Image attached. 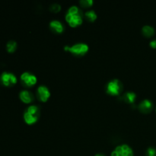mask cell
Listing matches in <instances>:
<instances>
[{"instance_id":"obj_19","label":"cell","mask_w":156,"mask_h":156,"mask_svg":"<svg viewBox=\"0 0 156 156\" xmlns=\"http://www.w3.org/2000/svg\"><path fill=\"white\" fill-rule=\"evenodd\" d=\"M149 46H150V47H152V49H156V39L151 41L150 43H149Z\"/></svg>"},{"instance_id":"obj_12","label":"cell","mask_w":156,"mask_h":156,"mask_svg":"<svg viewBox=\"0 0 156 156\" xmlns=\"http://www.w3.org/2000/svg\"><path fill=\"white\" fill-rule=\"evenodd\" d=\"M123 98L125 101V102L131 105V104L135 103L136 99V94L133 91H128V92L125 93Z\"/></svg>"},{"instance_id":"obj_11","label":"cell","mask_w":156,"mask_h":156,"mask_svg":"<svg viewBox=\"0 0 156 156\" xmlns=\"http://www.w3.org/2000/svg\"><path fill=\"white\" fill-rule=\"evenodd\" d=\"M19 98L21 101L24 104H30L33 101L34 96L27 90H23L19 93Z\"/></svg>"},{"instance_id":"obj_1","label":"cell","mask_w":156,"mask_h":156,"mask_svg":"<svg viewBox=\"0 0 156 156\" xmlns=\"http://www.w3.org/2000/svg\"><path fill=\"white\" fill-rule=\"evenodd\" d=\"M65 18L69 25L72 27L80 26L83 22L82 12L77 5H72L69 8Z\"/></svg>"},{"instance_id":"obj_2","label":"cell","mask_w":156,"mask_h":156,"mask_svg":"<svg viewBox=\"0 0 156 156\" xmlns=\"http://www.w3.org/2000/svg\"><path fill=\"white\" fill-rule=\"evenodd\" d=\"M40 116V109L37 105H30L24 112V120L27 125H33L37 122Z\"/></svg>"},{"instance_id":"obj_4","label":"cell","mask_w":156,"mask_h":156,"mask_svg":"<svg viewBox=\"0 0 156 156\" xmlns=\"http://www.w3.org/2000/svg\"><path fill=\"white\" fill-rule=\"evenodd\" d=\"M122 91V83L119 79H113L110 81L106 86V91L111 96H117Z\"/></svg>"},{"instance_id":"obj_8","label":"cell","mask_w":156,"mask_h":156,"mask_svg":"<svg viewBox=\"0 0 156 156\" xmlns=\"http://www.w3.org/2000/svg\"><path fill=\"white\" fill-rule=\"evenodd\" d=\"M50 89L46 85H40L37 88V97L41 102H47L50 97Z\"/></svg>"},{"instance_id":"obj_20","label":"cell","mask_w":156,"mask_h":156,"mask_svg":"<svg viewBox=\"0 0 156 156\" xmlns=\"http://www.w3.org/2000/svg\"><path fill=\"white\" fill-rule=\"evenodd\" d=\"M94 156H105V155H103V154H96Z\"/></svg>"},{"instance_id":"obj_14","label":"cell","mask_w":156,"mask_h":156,"mask_svg":"<svg viewBox=\"0 0 156 156\" xmlns=\"http://www.w3.org/2000/svg\"><path fill=\"white\" fill-rule=\"evenodd\" d=\"M85 16L87 19L89 21H95L98 18V15L96 14V12H94V10H89V11H87L85 13Z\"/></svg>"},{"instance_id":"obj_21","label":"cell","mask_w":156,"mask_h":156,"mask_svg":"<svg viewBox=\"0 0 156 156\" xmlns=\"http://www.w3.org/2000/svg\"><path fill=\"white\" fill-rule=\"evenodd\" d=\"M155 112H156V108H155Z\"/></svg>"},{"instance_id":"obj_10","label":"cell","mask_w":156,"mask_h":156,"mask_svg":"<svg viewBox=\"0 0 156 156\" xmlns=\"http://www.w3.org/2000/svg\"><path fill=\"white\" fill-rule=\"evenodd\" d=\"M50 28L53 31L56 32L57 34H62L64 31V25L61 21H58V20H53L50 22Z\"/></svg>"},{"instance_id":"obj_5","label":"cell","mask_w":156,"mask_h":156,"mask_svg":"<svg viewBox=\"0 0 156 156\" xmlns=\"http://www.w3.org/2000/svg\"><path fill=\"white\" fill-rule=\"evenodd\" d=\"M132 148L127 144H121L117 146L111 152V156H133Z\"/></svg>"},{"instance_id":"obj_6","label":"cell","mask_w":156,"mask_h":156,"mask_svg":"<svg viewBox=\"0 0 156 156\" xmlns=\"http://www.w3.org/2000/svg\"><path fill=\"white\" fill-rule=\"evenodd\" d=\"M17 77L12 73L4 72L0 76V82L6 87L12 86L17 83Z\"/></svg>"},{"instance_id":"obj_18","label":"cell","mask_w":156,"mask_h":156,"mask_svg":"<svg viewBox=\"0 0 156 156\" xmlns=\"http://www.w3.org/2000/svg\"><path fill=\"white\" fill-rule=\"evenodd\" d=\"M146 154V156H156V149L154 147H149Z\"/></svg>"},{"instance_id":"obj_9","label":"cell","mask_w":156,"mask_h":156,"mask_svg":"<svg viewBox=\"0 0 156 156\" xmlns=\"http://www.w3.org/2000/svg\"><path fill=\"white\" fill-rule=\"evenodd\" d=\"M138 108L142 113L149 114L153 109V103L149 99H144L140 102Z\"/></svg>"},{"instance_id":"obj_13","label":"cell","mask_w":156,"mask_h":156,"mask_svg":"<svg viewBox=\"0 0 156 156\" xmlns=\"http://www.w3.org/2000/svg\"><path fill=\"white\" fill-rule=\"evenodd\" d=\"M155 28L150 25H145L142 28L143 34L146 37H151L155 34Z\"/></svg>"},{"instance_id":"obj_15","label":"cell","mask_w":156,"mask_h":156,"mask_svg":"<svg viewBox=\"0 0 156 156\" xmlns=\"http://www.w3.org/2000/svg\"><path fill=\"white\" fill-rule=\"evenodd\" d=\"M17 47H18V44H17L16 41H10L6 44V50L9 53H14L16 50Z\"/></svg>"},{"instance_id":"obj_17","label":"cell","mask_w":156,"mask_h":156,"mask_svg":"<svg viewBox=\"0 0 156 156\" xmlns=\"http://www.w3.org/2000/svg\"><path fill=\"white\" fill-rule=\"evenodd\" d=\"M50 9L51 12H55V13H57V12H59V11L61 10V6H60V5L55 3V4L51 5Z\"/></svg>"},{"instance_id":"obj_16","label":"cell","mask_w":156,"mask_h":156,"mask_svg":"<svg viewBox=\"0 0 156 156\" xmlns=\"http://www.w3.org/2000/svg\"><path fill=\"white\" fill-rule=\"evenodd\" d=\"M79 3L83 7H90L94 4V2L93 0H81Z\"/></svg>"},{"instance_id":"obj_3","label":"cell","mask_w":156,"mask_h":156,"mask_svg":"<svg viewBox=\"0 0 156 156\" xmlns=\"http://www.w3.org/2000/svg\"><path fill=\"white\" fill-rule=\"evenodd\" d=\"M89 50V47L87 44L85 43H78V44H73V46H65L64 50L76 56H84L88 53Z\"/></svg>"},{"instance_id":"obj_7","label":"cell","mask_w":156,"mask_h":156,"mask_svg":"<svg viewBox=\"0 0 156 156\" xmlns=\"http://www.w3.org/2000/svg\"><path fill=\"white\" fill-rule=\"evenodd\" d=\"M21 81L26 86L31 87L36 85L37 82V78L33 73L29 72H24L21 75Z\"/></svg>"}]
</instances>
